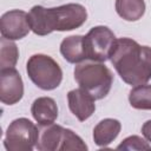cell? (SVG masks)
I'll list each match as a JSON object with an SVG mask.
<instances>
[{
	"label": "cell",
	"mask_w": 151,
	"mask_h": 151,
	"mask_svg": "<svg viewBox=\"0 0 151 151\" xmlns=\"http://www.w3.org/2000/svg\"><path fill=\"white\" fill-rule=\"evenodd\" d=\"M110 60L122 80L137 86L151 79V47L142 46L130 38L116 40Z\"/></svg>",
	"instance_id": "cell-1"
},
{
	"label": "cell",
	"mask_w": 151,
	"mask_h": 151,
	"mask_svg": "<svg viewBox=\"0 0 151 151\" xmlns=\"http://www.w3.org/2000/svg\"><path fill=\"white\" fill-rule=\"evenodd\" d=\"M86 19V8L80 4H66L53 8L35 5L28 13L31 31L37 35H47L54 31H72L83 26Z\"/></svg>",
	"instance_id": "cell-2"
},
{
	"label": "cell",
	"mask_w": 151,
	"mask_h": 151,
	"mask_svg": "<svg viewBox=\"0 0 151 151\" xmlns=\"http://www.w3.org/2000/svg\"><path fill=\"white\" fill-rule=\"evenodd\" d=\"M74 79L80 88L98 100L109 94L113 83V74L101 63H80L74 68Z\"/></svg>",
	"instance_id": "cell-3"
},
{
	"label": "cell",
	"mask_w": 151,
	"mask_h": 151,
	"mask_svg": "<svg viewBox=\"0 0 151 151\" xmlns=\"http://www.w3.org/2000/svg\"><path fill=\"white\" fill-rule=\"evenodd\" d=\"M26 72L32 83L41 90L57 88L63 80V71L59 64L46 54H33L26 64Z\"/></svg>",
	"instance_id": "cell-4"
},
{
	"label": "cell",
	"mask_w": 151,
	"mask_h": 151,
	"mask_svg": "<svg viewBox=\"0 0 151 151\" xmlns=\"http://www.w3.org/2000/svg\"><path fill=\"white\" fill-rule=\"evenodd\" d=\"M39 139L38 127L27 118L14 119L7 127L4 145L7 151H32Z\"/></svg>",
	"instance_id": "cell-5"
},
{
	"label": "cell",
	"mask_w": 151,
	"mask_h": 151,
	"mask_svg": "<svg viewBox=\"0 0 151 151\" xmlns=\"http://www.w3.org/2000/svg\"><path fill=\"white\" fill-rule=\"evenodd\" d=\"M114 33L106 26L92 27L86 35H84V45L86 60L104 63L110 59L112 50L116 44Z\"/></svg>",
	"instance_id": "cell-6"
},
{
	"label": "cell",
	"mask_w": 151,
	"mask_h": 151,
	"mask_svg": "<svg viewBox=\"0 0 151 151\" xmlns=\"http://www.w3.org/2000/svg\"><path fill=\"white\" fill-rule=\"evenodd\" d=\"M29 31L31 26L28 21V13L21 9H12L1 15V37L9 40H19L25 38Z\"/></svg>",
	"instance_id": "cell-7"
},
{
	"label": "cell",
	"mask_w": 151,
	"mask_h": 151,
	"mask_svg": "<svg viewBox=\"0 0 151 151\" xmlns=\"http://www.w3.org/2000/svg\"><path fill=\"white\" fill-rule=\"evenodd\" d=\"M24 96V83L20 73L14 68L0 70V100L6 105H14Z\"/></svg>",
	"instance_id": "cell-8"
},
{
	"label": "cell",
	"mask_w": 151,
	"mask_h": 151,
	"mask_svg": "<svg viewBox=\"0 0 151 151\" xmlns=\"http://www.w3.org/2000/svg\"><path fill=\"white\" fill-rule=\"evenodd\" d=\"M94 98L83 88H74L67 93V101L71 112L80 120L85 122L96 111Z\"/></svg>",
	"instance_id": "cell-9"
},
{
	"label": "cell",
	"mask_w": 151,
	"mask_h": 151,
	"mask_svg": "<svg viewBox=\"0 0 151 151\" xmlns=\"http://www.w3.org/2000/svg\"><path fill=\"white\" fill-rule=\"evenodd\" d=\"M31 113L40 126H47L57 120L58 106L53 98L39 97L33 101L31 106Z\"/></svg>",
	"instance_id": "cell-10"
},
{
	"label": "cell",
	"mask_w": 151,
	"mask_h": 151,
	"mask_svg": "<svg viewBox=\"0 0 151 151\" xmlns=\"http://www.w3.org/2000/svg\"><path fill=\"white\" fill-rule=\"evenodd\" d=\"M120 130H122V124L119 120L113 118H105L94 126L93 140L98 146L105 147L110 145L118 137Z\"/></svg>",
	"instance_id": "cell-11"
},
{
	"label": "cell",
	"mask_w": 151,
	"mask_h": 151,
	"mask_svg": "<svg viewBox=\"0 0 151 151\" xmlns=\"http://www.w3.org/2000/svg\"><path fill=\"white\" fill-rule=\"evenodd\" d=\"M60 53L71 64H80L86 60L84 35L66 37L60 44Z\"/></svg>",
	"instance_id": "cell-12"
},
{
	"label": "cell",
	"mask_w": 151,
	"mask_h": 151,
	"mask_svg": "<svg viewBox=\"0 0 151 151\" xmlns=\"http://www.w3.org/2000/svg\"><path fill=\"white\" fill-rule=\"evenodd\" d=\"M39 132V139L37 142V149L40 151H57L60 150L65 127L55 124L42 126Z\"/></svg>",
	"instance_id": "cell-13"
},
{
	"label": "cell",
	"mask_w": 151,
	"mask_h": 151,
	"mask_svg": "<svg viewBox=\"0 0 151 151\" xmlns=\"http://www.w3.org/2000/svg\"><path fill=\"white\" fill-rule=\"evenodd\" d=\"M116 11L126 21H137L145 13L144 0H116Z\"/></svg>",
	"instance_id": "cell-14"
},
{
	"label": "cell",
	"mask_w": 151,
	"mask_h": 151,
	"mask_svg": "<svg viewBox=\"0 0 151 151\" xmlns=\"http://www.w3.org/2000/svg\"><path fill=\"white\" fill-rule=\"evenodd\" d=\"M129 101L133 109L151 110V85L142 84L134 86L129 93Z\"/></svg>",
	"instance_id": "cell-15"
},
{
	"label": "cell",
	"mask_w": 151,
	"mask_h": 151,
	"mask_svg": "<svg viewBox=\"0 0 151 151\" xmlns=\"http://www.w3.org/2000/svg\"><path fill=\"white\" fill-rule=\"evenodd\" d=\"M1 51H0V70L2 68H11L17 65L19 58V50L18 46L13 40L1 38L0 40Z\"/></svg>",
	"instance_id": "cell-16"
},
{
	"label": "cell",
	"mask_w": 151,
	"mask_h": 151,
	"mask_svg": "<svg viewBox=\"0 0 151 151\" xmlns=\"http://www.w3.org/2000/svg\"><path fill=\"white\" fill-rule=\"evenodd\" d=\"M60 150H87V145L72 130L65 129Z\"/></svg>",
	"instance_id": "cell-17"
},
{
	"label": "cell",
	"mask_w": 151,
	"mask_h": 151,
	"mask_svg": "<svg viewBox=\"0 0 151 151\" xmlns=\"http://www.w3.org/2000/svg\"><path fill=\"white\" fill-rule=\"evenodd\" d=\"M118 150H138V151H143V150H151V145L149 144L147 140L143 139L139 136H130L127 138H125L118 146Z\"/></svg>",
	"instance_id": "cell-18"
},
{
	"label": "cell",
	"mask_w": 151,
	"mask_h": 151,
	"mask_svg": "<svg viewBox=\"0 0 151 151\" xmlns=\"http://www.w3.org/2000/svg\"><path fill=\"white\" fill-rule=\"evenodd\" d=\"M142 133L147 142L151 143V119L146 120L142 126Z\"/></svg>",
	"instance_id": "cell-19"
}]
</instances>
